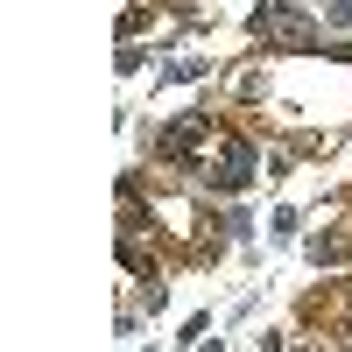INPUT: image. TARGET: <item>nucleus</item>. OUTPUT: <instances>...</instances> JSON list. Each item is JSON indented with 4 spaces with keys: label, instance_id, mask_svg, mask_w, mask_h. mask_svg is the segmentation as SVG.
Segmentation results:
<instances>
[{
    "label": "nucleus",
    "instance_id": "39448f33",
    "mask_svg": "<svg viewBox=\"0 0 352 352\" xmlns=\"http://www.w3.org/2000/svg\"><path fill=\"white\" fill-rule=\"evenodd\" d=\"M317 14H324L331 28H352V0H317Z\"/></svg>",
    "mask_w": 352,
    "mask_h": 352
},
{
    "label": "nucleus",
    "instance_id": "7ed1b4c3",
    "mask_svg": "<svg viewBox=\"0 0 352 352\" xmlns=\"http://www.w3.org/2000/svg\"><path fill=\"white\" fill-rule=\"evenodd\" d=\"M303 324L324 331V338H338V345H352V282L310 289V296H303Z\"/></svg>",
    "mask_w": 352,
    "mask_h": 352
},
{
    "label": "nucleus",
    "instance_id": "f03ea898",
    "mask_svg": "<svg viewBox=\"0 0 352 352\" xmlns=\"http://www.w3.org/2000/svg\"><path fill=\"white\" fill-rule=\"evenodd\" d=\"M247 28H254L275 56H310V50H324V21H310L303 8H289V0H261Z\"/></svg>",
    "mask_w": 352,
    "mask_h": 352
},
{
    "label": "nucleus",
    "instance_id": "f257e3e1",
    "mask_svg": "<svg viewBox=\"0 0 352 352\" xmlns=\"http://www.w3.org/2000/svg\"><path fill=\"white\" fill-rule=\"evenodd\" d=\"M184 169H190V184H197V190H219V197H232V190H247V184H254L261 148H254V134H240V127L212 120V127L197 134V148L184 155Z\"/></svg>",
    "mask_w": 352,
    "mask_h": 352
},
{
    "label": "nucleus",
    "instance_id": "20e7f679",
    "mask_svg": "<svg viewBox=\"0 0 352 352\" xmlns=\"http://www.w3.org/2000/svg\"><path fill=\"white\" fill-rule=\"evenodd\" d=\"M204 71H212V56H190V50H184V56H169V64L155 71V85H190V78H204Z\"/></svg>",
    "mask_w": 352,
    "mask_h": 352
}]
</instances>
